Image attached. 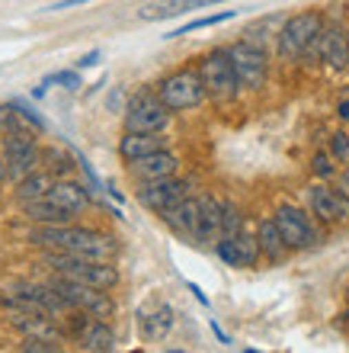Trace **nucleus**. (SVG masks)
I'll return each instance as SVG.
<instances>
[{
	"mask_svg": "<svg viewBox=\"0 0 349 353\" xmlns=\"http://www.w3.org/2000/svg\"><path fill=\"white\" fill-rule=\"evenodd\" d=\"M19 347L29 353H58L61 350V344H58L55 337H39V334H26Z\"/></svg>",
	"mask_w": 349,
	"mask_h": 353,
	"instance_id": "c85d7f7f",
	"label": "nucleus"
},
{
	"mask_svg": "<svg viewBox=\"0 0 349 353\" xmlns=\"http://www.w3.org/2000/svg\"><path fill=\"white\" fill-rule=\"evenodd\" d=\"M23 215H26L29 222H36V225H71V219H74L67 209L55 205L48 196L32 199V203H23Z\"/></svg>",
	"mask_w": 349,
	"mask_h": 353,
	"instance_id": "aec40b11",
	"label": "nucleus"
},
{
	"mask_svg": "<svg viewBox=\"0 0 349 353\" xmlns=\"http://www.w3.org/2000/svg\"><path fill=\"white\" fill-rule=\"evenodd\" d=\"M29 241L42 244V248H55V251H71L83 257H103L112 261L119 244L116 238L100 228H87V225H39L36 232H29Z\"/></svg>",
	"mask_w": 349,
	"mask_h": 353,
	"instance_id": "f257e3e1",
	"label": "nucleus"
},
{
	"mask_svg": "<svg viewBox=\"0 0 349 353\" xmlns=\"http://www.w3.org/2000/svg\"><path fill=\"white\" fill-rule=\"evenodd\" d=\"M324 32V17L317 10H302L282 23L276 36V48H279V58L285 61H298L304 58V52L311 48V42Z\"/></svg>",
	"mask_w": 349,
	"mask_h": 353,
	"instance_id": "7ed1b4c3",
	"label": "nucleus"
},
{
	"mask_svg": "<svg viewBox=\"0 0 349 353\" xmlns=\"http://www.w3.org/2000/svg\"><path fill=\"white\" fill-rule=\"evenodd\" d=\"M45 267H52L58 276L77 279V283H87V286L96 289H116L119 286V267L112 261H103V257H83V254H71V251H52L45 254Z\"/></svg>",
	"mask_w": 349,
	"mask_h": 353,
	"instance_id": "f03ea898",
	"label": "nucleus"
},
{
	"mask_svg": "<svg viewBox=\"0 0 349 353\" xmlns=\"http://www.w3.org/2000/svg\"><path fill=\"white\" fill-rule=\"evenodd\" d=\"M125 132H167L173 110H167L157 90H138L125 106Z\"/></svg>",
	"mask_w": 349,
	"mask_h": 353,
	"instance_id": "423d86ee",
	"label": "nucleus"
},
{
	"mask_svg": "<svg viewBox=\"0 0 349 353\" xmlns=\"http://www.w3.org/2000/svg\"><path fill=\"white\" fill-rule=\"evenodd\" d=\"M3 154L10 164V180H23L42 164V151L36 145V135H3Z\"/></svg>",
	"mask_w": 349,
	"mask_h": 353,
	"instance_id": "f8f14e48",
	"label": "nucleus"
},
{
	"mask_svg": "<svg viewBox=\"0 0 349 353\" xmlns=\"http://www.w3.org/2000/svg\"><path fill=\"white\" fill-rule=\"evenodd\" d=\"M58 176L52 174V170H32L29 176H23L17 183V199L19 203H32V199H42V196H48V190H52V183H55Z\"/></svg>",
	"mask_w": 349,
	"mask_h": 353,
	"instance_id": "4be33fe9",
	"label": "nucleus"
},
{
	"mask_svg": "<svg viewBox=\"0 0 349 353\" xmlns=\"http://www.w3.org/2000/svg\"><path fill=\"white\" fill-rule=\"evenodd\" d=\"M340 318H343V325H349V308H346V312H343Z\"/></svg>",
	"mask_w": 349,
	"mask_h": 353,
	"instance_id": "a19ab883",
	"label": "nucleus"
},
{
	"mask_svg": "<svg viewBox=\"0 0 349 353\" xmlns=\"http://www.w3.org/2000/svg\"><path fill=\"white\" fill-rule=\"evenodd\" d=\"M333 154L330 151H317L314 154V161H311V170H314V176H321V180H330V176H337V164H333Z\"/></svg>",
	"mask_w": 349,
	"mask_h": 353,
	"instance_id": "c756f323",
	"label": "nucleus"
},
{
	"mask_svg": "<svg viewBox=\"0 0 349 353\" xmlns=\"http://www.w3.org/2000/svg\"><path fill=\"white\" fill-rule=\"evenodd\" d=\"M215 254H218V257L228 263V267H244V261H240V251H237V241H234V234H221L218 241H215Z\"/></svg>",
	"mask_w": 349,
	"mask_h": 353,
	"instance_id": "cd10ccee",
	"label": "nucleus"
},
{
	"mask_svg": "<svg viewBox=\"0 0 349 353\" xmlns=\"http://www.w3.org/2000/svg\"><path fill=\"white\" fill-rule=\"evenodd\" d=\"M346 32H349V23H346Z\"/></svg>",
	"mask_w": 349,
	"mask_h": 353,
	"instance_id": "79ce46f5",
	"label": "nucleus"
},
{
	"mask_svg": "<svg viewBox=\"0 0 349 353\" xmlns=\"http://www.w3.org/2000/svg\"><path fill=\"white\" fill-rule=\"evenodd\" d=\"M176 168H180V158H176L170 148L154 151V154H145V158H138V161H129V174L135 176V180H141V183L173 176Z\"/></svg>",
	"mask_w": 349,
	"mask_h": 353,
	"instance_id": "ddd939ff",
	"label": "nucleus"
},
{
	"mask_svg": "<svg viewBox=\"0 0 349 353\" xmlns=\"http://www.w3.org/2000/svg\"><path fill=\"white\" fill-rule=\"evenodd\" d=\"M160 219H164L167 228L173 234H180L186 241H199V199L186 196L183 203H176L173 209H167Z\"/></svg>",
	"mask_w": 349,
	"mask_h": 353,
	"instance_id": "4468645a",
	"label": "nucleus"
},
{
	"mask_svg": "<svg viewBox=\"0 0 349 353\" xmlns=\"http://www.w3.org/2000/svg\"><path fill=\"white\" fill-rule=\"evenodd\" d=\"M304 203H308V212H311L317 222H327V225L349 222V199L337 186H327V183L308 186Z\"/></svg>",
	"mask_w": 349,
	"mask_h": 353,
	"instance_id": "9d476101",
	"label": "nucleus"
},
{
	"mask_svg": "<svg viewBox=\"0 0 349 353\" xmlns=\"http://www.w3.org/2000/svg\"><path fill=\"white\" fill-rule=\"evenodd\" d=\"M186 196H189V183L173 174V176H164V180H147V183H141L138 203L145 205L147 212L164 215L167 209H173L176 203H183Z\"/></svg>",
	"mask_w": 349,
	"mask_h": 353,
	"instance_id": "9b49d317",
	"label": "nucleus"
},
{
	"mask_svg": "<svg viewBox=\"0 0 349 353\" xmlns=\"http://www.w3.org/2000/svg\"><path fill=\"white\" fill-rule=\"evenodd\" d=\"M0 132H3V135H36V129L19 116V110L13 103L0 106Z\"/></svg>",
	"mask_w": 349,
	"mask_h": 353,
	"instance_id": "393cba45",
	"label": "nucleus"
},
{
	"mask_svg": "<svg viewBox=\"0 0 349 353\" xmlns=\"http://www.w3.org/2000/svg\"><path fill=\"white\" fill-rule=\"evenodd\" d=\"M10 180V164H7V154H0V183Z\"/></svg>",
	"mask_w": 349,
	"mask_h": 353,
	"instance_id": "e433bc0d",
	"label": "nucleus"
},
{
	"mask_svg": "<svg viewBox=\"0 0 349 353\" xmlns=\"http://www.w3.org/2000/svg\"><path fill=\"white\" fill-rule=\"evenodd\" d=\"M317 52L321 61H327L333 71L349 68V32L343 26H324V32L317 36Z\"/></svg>",
	"mask_w": 349,
	"mask_h": 353,
	"instance_id": "2eb2a0df",
	"label": "nucleus"
},
{
	"mask_svg": "<svg viewBox=\"0 0 349 353\" xmlns=\"http://www.w3.org/2000/svg\"><path fill=\"white\" fill-rule=\"evenodd\" d=\"M337 116H340L343 122H349V100H343L340 106H337Z\"/></svg>",
	"mask_w": 349,
	"mask_h": 353,
	"instance_id": "58836bf2",
	"label": "nucleus"
},
{
	"mask_svg": "<svg viewBox=\"0 0 349 353\" xmlns=\"http://www.w3.org/2000/svg\"><path fill=\"white\" fill-rule=\"evenodd\" d=\"M273 219H276L279 232H282L285 244H288V251H308V248H317V244H321V232H317L311 212H304V209H298V205H292V203H282Z\"/></svg>",
	"mask_w": 349,
	"mask_h": 353,
	"instance_id": "0eeeda50",
	"label": "nucleus"
},
{
	"mask_svg": "<svg viewBox=\"0 0 349 353\" xmlns=\"http://www.w3.org/2000/svg\"><path fill=\"white\" fill-rule=\"evenodd\" d=\"M52 286L61 292L71 308H81V312H90L96 318H109L116 312V302H112L109 289H96V286H87V283H77V279H67V276H52Z\"/></svg>",
	"mask_w": 349,
	"mask_h": 353,
	"instance_id": "6e6552de",
	"label": "nucleus"
},
{
	"mask_svg": "<svg viewBox=\"0 0 349 353\" xmlns=\"http://www.w3.org/2000/svg\"><path fill=\"white\" fill-rule=\"evenodd\" d=\"M100 58H103V52L100 48H93V52H87V55L77 61V71H83V68H93V65H100Z\"/></svg>",
	"mask_w": 349,
	"mask_h": 353,
	"instance_id": "72a5a7b5",
	"label": "nucleus"
},
{
	"mask_svg": "<svg viewBox=\"0 0 349 353\" xmlns=\"http://www.w3.org/2000/svg\"><path fill=\"white\" fill-rule=\"evenodd\" d=\"M330 154L340 164H349V135L346 132H333L330 135Z\"/></svg>",
	"mask_w": 349,
	"mask_h": 353,
	"instance_id": "473e14b6",
	"label": "nucleus"
},
{
	"mask_svg": "<svg viewBox=\"0 0 349 353\" xmlns=\"http://www.w3.org/2000/svg\"><path fill=\"white\" fill-rule=\"evenodd\" d=\"M81 3H93V0H58L52 10H67V7H81Z\"/></svg>",
	"mask_w": 349,
	"mask_h": 353,
	"instance_id": "c9c22d12",
	"label": "nucleus"
},
{
	"mask_svg": "<svg viewBox=\"0 0 349 353\" xmlns=\"http://www.w3.org/2000/svg\"><path fill=\"white\" fill-rule=\"evenodd\" d=\"M48 84H58V87H65V90H71V93H77L83 87V81H81V71H58V74H48L45 77Z\"/></svg>",
	"mask_w": 349,
	"mask_h": 353,
	"instance_id": "7c9ffc66",
	"label": "nucleus"
},
{
	"mask_svg": "<svg viewBox=\"0 0 349 353\" xmlns=\"http://www.w3.org/2000/svg\"><path fill=\"white\" fill-rule=\"evenodd\" d=\"M337 190H340V193L349 199V170H343V174H337Z\"/></svg>",
	"mask_w": 349,
	"mask_h": 353,
	"instance_id": "f704fd0d",
	"label": "nucleus"
},
{
	"mask_svg": "<svg viewBox=\"0 0 349 353\" xmlns=\"http://www.w3.org/2000/svg\"><path fill=\"white\" fill-rule=\"evenodd\" d=\"M221 234H224L221 199H215V196H199V241L215 244Z\"/></svg>",
	"mask_w": 349,
	"mask_h": 353,
	"instance_id": "6ab92c4d",
	"label": "nucleus"
},
{
	"mask_svg": "<svg viewBox=\"0 0 349 353\" xmlns=\"http://www.w3.org/2000/svg\"><path fill=\"white\" fill-rule=\"evenodd\" d=\"M157 97L164 100L167 110L186 112V110H195V106L209 97V90H205V84H202L199 68H180V71L167 74L164 81L157 84Z\"/></svg>",
	"mask_w": 349,
	"mask_h": 353,
	"instance_id": "20e7f679",
	"label": "nucleus"
},
{
	"mask_svg": "<svg viewBox=\"0 0 349 353\" xmlns=\"http://www.w3.org/2000/svg\"><path fill=\"white\" fill-rule=\"evenodd\" d=\"M231 58H234V71L244 90H263L269 77V58L263 46H253L247 39H240L231 46Z\"/></svg>",
	"mask_w": 349,
	"mask_h": 353,
	"instance_id": "1a4fd4ad",
	"label": "nucleus"
},
{
	"mask_svg": "<svg viewBox=\"0 0 349 353\" xmlns=\"http://www.w3.org/2000/svg\"><path fill=\"white\" fill-rule=\"evenodd\" d=\"M48 199L55 205H61V209H67L71 215H81L87 212V205H90V190L83 183H77V180H55L52 183V190H48Z\"/></svg>",
	"mask_w": 349,
	"mask_h": 353,
	"instance_id": "f3484780",
	"label": "nucleus"
},
{
	"mask_svg": "<svg viewBox=\"0 0 349 353\" xmlns=\"http://www.w3.org/2000/svg\"><path fill=\"white\" fill-rule=\"evenodd\" d=\"M170 148V139L164 132H125L119 141V154L125 161H138L145 154H154V151Z\"/></svg>",
	"mask_w": 349,
	"mask_h": 353,
	"instance_id": "dca6fc26",
	"label": "nucleus"
},
{
	"mask_svg": "<svg viewBox=\"0 0 349 353\" xmlns=\"http://www.w3.org/2000/svg\"><path fill=\"white\" fill-rule=\"evenodd\" d=\"M234 241H237V251H240V261H244V267H257V261L263 257L257 234L240 232V234H234Z\"/></svg>",
	"mask_w": 349,
	"mask_h": 353,
	"instance_id": "a878e982",
	"label": "nucleus"
},
{
	"mask_svg": "<svg viewBox=\"0 0 349 353\" xmlns=\"http://www.w3.org/2000/svg\"><path fill=\"white\" fill-rule=\"evenodd\" d=\"M199 74H202V84H205L211 100L224 103V100H234L240 93V81H237V71H234L231 46L228 48H211L209 55H202Z\"/></svg>",
	"mask_w": 349,
	"mask_h": 353,
	"instance_id": "39448f33",
	"label": "nucleus"
},
{
	"mask_svg": "<svg viewBox=\"0 0 349 353\" xmlns=\"http://www.w3.org/2000/svg\"><path fill=\"white\" fill-rule=\"evenodd\" d=\"M211 331H215V337H218L221 344H231V337H228V334H224V331H221V327H218V325H215V321H211Z\"/></svg>",
	"mask_w": 349,
	"mask_h": 353,
	"instance_id": "ea45409f",
	"label": "nucleus"
},
{
	"mask_svg": "<svg viewBox=\"0 0 349 353\" xmlns=\"http://www.w3.org/2000/svg\"><path fill=\"white\" fill-rule=\"evenodd\" d=\"M234 13H237V10H218V13H209V17L189 19V23H183L180 29H173V32H167L164 39H180V36H189V32H199V29L221 26V23H228V19H234Z\"/></svg>",
	"mask_w": 349,
	"mask_h": 353,
	"instance_id": "b1692460",
	"label": "nucleus"
},
{
	"mask_svg": "<svg viewBox=\"0 0 349 353\" xmlns=\"http://www.w3.org/2000/svg\"><path fill=\"white\" fill-rule=\"evenodd\" d=\"M189 292H193V296L199 299L202 305H209V296H205V292H202V289H199V286H195V283H189Z\"/></svg>",
	"mask_w": 349,
	"mask_h": 353,
	"instance_id": "4c0bfd02",
	"label": "nucleus"
},
{
	"mask_svg": "<svg viewBox=\"0 0 349 353\" xmlns=\"http://www.w3.org/2000/svg\"><path fill=\"white\" fill-rule=\"evenodd\" d=\"M215 3H224V0H173V3H160V7L145 10L141 17L167 19V17H180V13H189V10H199V7H215Z\"/></svg>",
	"mask_w": 349,
	"mask_h": 353,
	"instance_id": "5701e85b",
	"label": "nucleus"
},
{
	"mask_svg": "<svg viewBox=\"0 0 349 353\" xmlns=\"http://www.w3.org/2000/svg\"><path fill=\"white\" fill-rule=\"evenodd\" d=\"M176 321V312L173 305H167V302H160V305L154 308V312H141L138 318V327H141V337H145L147 344H160L167 334H170V327H173Z\"/></svg>",
	"mask_w": 349,
	"mask_h": 353,
	"instance_id": "a211bd4d",
	"label": "nucleus"
},
{
	"mask_svg": "<svg viewBox=\"0 0 349 353\" xmlns=\"http://www.w3.org/2000/svg\"><path fill=\"white\" fill-rule=\"evenodd\" d=\"M10 103L17 106L19 116H23V119H26L29 125H32V129H36V132H45V119L39 116V110L32 106V103H26V100H10Z\"/></svg>",
	"mask_w": 349,
	"mask_h": 353,
	"instance_id": "2f4dec72",
	"label": "nucleus"
},
{
	"mask_svg": "<svg viewBox=\"0 0 349 353\" xmlns=\"http://www.w3.org/2000/svg\"><path fill=\"white\" fill-rule=\"evenodd\" d=\"M257 241H260V251H263V257L273 263H279L288 254V244H285L282 232H279L276 219H260L257 225Z\"/></svg>",
	"mask_w": 349,
	"mask_h": 353,
	"instance_id": "412c9836",
	"label": "nucleus"
},
{
	"mask_svg": "<svg viewBox=\"0 0 349 353\" xmlns=\"http://www.w3.org/2000/svg\"><path fill=\"white\" fill-rule=\"evenodd\" d=\"M221 222H224V234H240L244 232V212L240 205H234L231 199L221 203Z\"/></svg>",
	"mask_w": 349,
	"mask_h": 353,
	"instance_id": "bb28decb",
	"label": "nucleus"
}]
</instances>
